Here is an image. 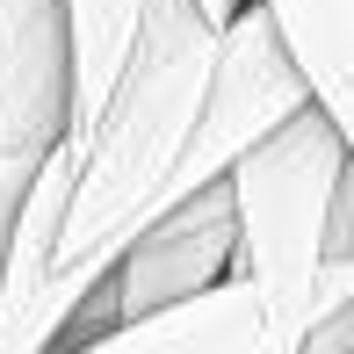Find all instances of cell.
Listing matches in <instances>:
<instances>
[{"label": "cell", "instance_id": "6da1fadb", "mask_svg": "<svg viewBox=\"0 0 354 354\" xmlns=\"http://www.w3.org/2000/svg\"><path fill=\"white\" fill-rule=\"evenodd\" d=\"M210 44H217V22L196 0H145L131 58H123L109 102L94 109L87 138L73 145L66 217H58L51 289H44V333L51 340L80 311V297L94 282H109L131 232L159 210V188H167L174 159L188 145V123H196V102H203Z\"/></svg>", "mask_w": 354, "mask_h": 354}, {"label": "cell", "instance_id": "7a4b0ae2", "mask_svg": "<svg viewBox=\"0 0 354 354\" xmlns=\"http://www.w3.org/2000/svg\"><path fill=\"white\" fill-rule=\"evenodd\" d=\"M354 152L318 102L282 116L261 145L224 167L232 188V268L268 311V354H297L311 333V282L326 261V217Z\"/></svg>", "mask_w": 354, "mask_h": 354}, {"label": "cell", "instance_id": "3957f363", "mask_svg": "<svg viewBox=\"0 0 354 354\" xmlns=\"http://www.w3.org/2000/svg\"><path fill=\"white\" fill-rule=\"evenodd\" d=\"M304 102H311V87H304L297 58H289L275 15H268L261 0H239L217 22L203 102H196V123H188V145H181V159H174L167 188H159V210L196 196L203 181H217L246 145H261L282 116H297Z\"/></svg>", "mask_w": 354, "mask_h": 354}, {"label": "cell", "instance_id": "277c9868", "mask_svg": "<svg viewBox=\"0 0 354 354\" xmlns=\"http://www.w3.org/2000/svg\"><path fill=\"white\" fill-rule=\"evenodd\" d=\"M73 116V58H66V0H0V246L29 174L51 145H66Z\"/></svg>", "mask_w": 354, "mask_h": 354}, {"label": "cell", "instance_id": "5b68a950", "mask_svg": "<svg viewBox=\"0 0 354 354\" xmlns=\"http://www.w3.org/2000/svg\"><path fill=\"white\" fill-rule=\"evenodd\" d=\"M232 268V188L203 181L196 196L167 203V210H152L131 232V246L116 253V268H109V297H116V326L138 311H152V304L181 297V289L210 282Z\"/></svg>", "mask_w": 354, "mask_h": 354}, {"label": "cell", "instance_id": "8992f818", "mask_svg": "<svg viewBox=\"0 0 354 354\" xmlns=\"http://www.w3.org/2000/svg\"><path fill=\"white\" fill-rule=\"evenodd\" d=\"M66 181H73V152L51 145L44 167L29 174L15 217H8V246H0V354L51 347L44 289H51V246H58V217H66Z\"/></svg>", "mask_w": 354, "mask_h": 354}, {"label": "cell", "instance_id": "52a82bcc", "mask_svg": "<svg viewBox=\"0 0 354 354\" xmlns=\"http://www.w3.org/2000/svg\"><path fill=\"white\" fill-rule=\"evenodd\" d=\"M102 347H174V354H268V311L239 268L152 304L102 333Z\"/></svg>", "mask_w": 354, "mask_h": 354}, {"label": "cell", "instance_id": "ba28073f", "mask_svg": "<svg viewBox=\"0 0 354 354\" xmlns=\"http://www.w3.org/2000/svg\"><path fill=\"white\" fill-rule=\"evenodd\" d=\"M261 8L275 15L311 102L340 123L354 152V0H261Z\"/></svg>", "mask_w": 354, "mask_h": 354}, {"label": "cell", "instance_id": "9c48e42d", "mask_svg": "<svg viewBox=\"0 0 354 354\" xmlns=\"http://www.w3.org/2000/svg\"><path fill=\"white\" fill-rule=\"evenodd\" d=\"M145 0H66V58H73V116H66V152L87 138L94 109L109 102L123 58H131Z\"/></svg>", "mask_w": 354, "mask_h": 354}, {"label": "cell", "instance_id": "30bf717a", "mask_svg": "<svg viewBox=\"0 0 354 354\" xmlns=\"http://www.w3.org/2000/svg\"><path fill=\"white\" fill-rule=\"evenodd\" d=\"M196 8H203V15H210V22H224V15H232V8H239V0H196Z\"/></svg>", "mask_w": 354, "mask_h": 354}]
</instances>
